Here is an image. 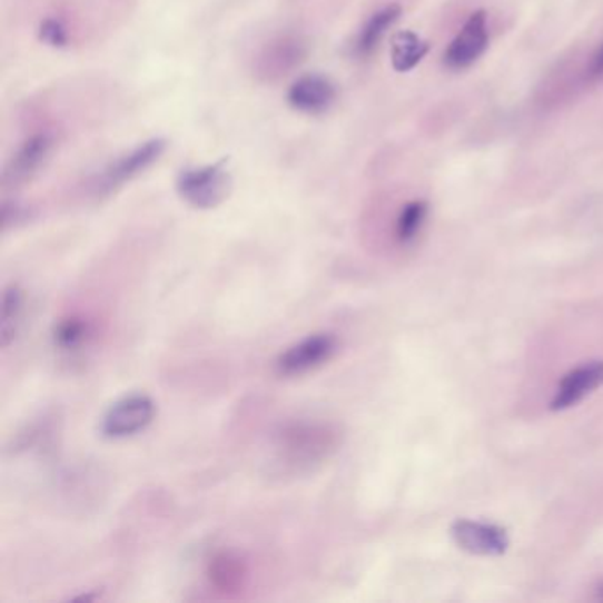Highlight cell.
<instances>
[{
    "label": "cell",
    "mask_w": 603,
    "mask_h": 603,
    "mask_svg": "<svg viewBox=\"0 0 603 603\" xmlns=\"http://www.w3.org/2000/svg\"><path fill=\"white\" fill-rule=\"evenodd\" d=\"M156 402L146 393H130L110 404L100 422V434L108 441H125L142 434L156 419Z\"/></svg>",
    "instance_id": "obj_4"
},
{
    "label": "cell",
    "mask_w": 603,
    "mask_h": 603,
    "mask_svg": "<svg viewBox=\"0 0 603 603\" xmlns=\"http://www.w3.org/2000/svg\"><path fill=\"white\" fill-rule=\"evenodd\" d=\"M336 100V87L329 78L323 75H303L290 86L287 92V103L296 112L308 116H320L328 112Z\"/></svg>",
    "instance_id": "obj_10"
},
{
    "label": "cell",
    "mask_w": 603,
    "mask_h": 603,
    "mask_svg": "<svg viewBox=\"0 0 603 603\" xmlns=\"http://www.w3.org/2000/svg\"><path fill=\"white\" fill-rule=\"evenodd\" d=\"M56 149V135L52 131H36L18 146L14 155L6 164L2 172L4 190H20L31 182L45 167Z\"/></svg>",
    "instance_id": "obj_6"
},
{
    "label": "cell",
    "mask_w": 603,
    "mask_h": 603,
    "mask_svg": "<svg viewBox=\"0 0 603 603\" xmlns=\"http://www.w3.org/2000/svg\"><path fill=\"white\" fill-rule=\"evenodd\" d=\"M305 39L296 34H281L269 39L254 57V75L263 82H275L305 61Z\"/></svg>",
    "instance_id": "obj_7"
},
{
    "label": "cell",
    "mask_w": 603,
    "mask_h": 603,
    "mask_svg": "<svg viewBox=\"0 0 603 603\" xmlns=\"http://www.w3.org/2000/svg\"><path fill=\"white\" fill-rule=\"evenodd\" d=\"M600 599H603V587L600 590Z\"/></svg>",
    "instance_id": "obj_21"
},
{
    "label": "cell",
    "mask_w": 603,
    "mask_h": 603,
    "mask_svg": "<svg viewBox=\"0 0 603 603\" xmlns=\"http://www.w3.org/2000/svg\"><path fill=\"white\" fill-rule=\"evenodd\" d=\"M167 149L165 138H151L147 142L131 149L130 152L110 161L100 174L92 177L91 190L95 197H108L116 194L126 182L134 181L140 174L146 172L156 161L160 160Z\"/></svg>",
    "instance_id": "obj_3"
},
{
    "label": "cell",
    "mask_w": 603,
    "mask_h": 603,
    "mask_svg": "<svg viewBox=\"0 0 603 603\" xmlns=\"http://www.w3.org/2000/svg\"><path fill=\"white\" fill-rule=\"evenodd\" d=\"M26 314V290L18 284L8 285L2 294L0 308V345L8 349L17 340Z\"/></svg>",
    "instance_id": "obj_14"
},
{
    "label": "cell",
    "mask_w": 603,
    "mask_h": 603,
    "mask_svg": "<svg viewBox=\"0 0 603 603\" xmlns=\"http://www.w3.org/2000/svg\"><path fill=\"white\" fill-rule=\"evenodd\" d=\"M95 335L92 320L82 314H71L57 320L52 338L57 350H61L62 354H78L91 345Z\"/></svg>",
    "instance_id": "obj_13"
},
{
    "label": "cell",
    "mask_w": 603,
    "mask_h": 603,
    "mask_svg": "<svg viewBox=\"0 0 603 603\" xmlns=\"http://www.w3.org/2000/svg\"><path fill=\"white\" fill-rule=\"evenodd\" d=\"M603 384V362L584 363L561 379L560 388L552 398V411H565L584 401Z\"/></svg>",
    "instance_id": "obj_11"
},
{
    "label": "cell",
    "mask_w": 603,
    "mask_h": 603,
    "mask_svg": "<svg viewBox=\"0 0 603 603\" xmlns=\"http://www.w3.org/2000/svg\"><path fill=\"white\" fill-rule=\"evenodd\" d=\"M452 535L458 547L476 556H501L510 547L508 533L496 524L462 518L453 524Z\"/></svg>",
    "instance_id": "obj_9"
},
{
    "label": "cell",
    "mask_w": 603,
    "mask_h": 603,
    "mask_svg": "<svg viewBox=\"0 0 603 603\" xmlns=\"http://www.w3.org/2000/svg\"><path fill=\"white\" fill-rule=\"evenodd\" d=\"M227 161L204 165V167L186 168L179 174L176 181L177 195L188 206L209 211L221 206L229 199L233 190V177L225 168Z\"/></svg>",
    "instance_id": "obj_2"
},
{
    "label": "cell",
    "mask_w": 603,
    "mask_h": 603,
    "mask_svg": "<svg viewBox=\"0 0 603 603\" xmlns=\"http://www.w3.org/2000/svg\"><path fill=\"white\" fill-rule=\"evenodd\" d=\"M428 50L431 47L427 41H423L418 34L411 31L398 32L392 43L393 69L398 73H407L423 61Z\"/></svg>",
    "instance_id": "obj_15"
},
{
    "label": "cell",
    "mask_w": 603,
    "mask_h": 603,
    "mask_svg": "<svg viewBox=\"0 0 603 603\" xmlns=\"http://www.w3.org/2000/svg\"><path fill=\"white\" fill-rule=\"evenodd\" d=\"M340 349V342L335 333L320 332L305 336L290 345L276 358V374L285 379L303 377L310 372L319 370L326 363L335 358Z\"/></svg>",
    "instance_id": "obj_5"
},
{
    "label": "cell",
    "mask_w": 603,
    "mask_h": 603,
    "mask_svg": "<svg viewBox=\"0 0 603 603\" xmlns=\"http://www.w3.org/2000/svg\"><path fill=\"white\" fill-rule=\"evenodd\" d=\"M428 204L425 200H413L405 204L395 221V236L402 245H409L416 239L427 220Z\"/></svg>",
    "instance_id": "obj_17"
},
{
    "label": "cell",
    "mask_w": 603,
    "mask_h": 603,
    "mask_svg": "<svg viewBox=\"0 0 603 603\" xmlns=\"http://www.w3.org/2000/svg\"><path fill=\"white\" fill-rule=\"evenodd\" d=\"M488 41H491V34H488L487 14L485 11H474L462 27V31L449 43L448 50L444 53V65L453 71L469 68L483 53L487 52Z\"/></svg>",
    "instance_id": "obj_8"
},
{
    "label": "cell",
    "mask_w": 603,
    "mask_h": 603,
    "mask_svg": "<svg viewBox=\"0 0 603 603\" xmlns=\"http://www.w3.org/2000/svg\"><path fill=\"white\" fill-rule=\"evenodd\" d=\"M246 570L245 561L241 557L234 556L230 552L218 554L211 560L209 565V579L220 591H236L243 586Z\"/></svg>",
    "instance_id": "obj_16"
},
{
    "label": "cell",
    "mask_w": 603,
    "mask_h": 603,
    "mask_svg": "<svg viewBox=\"0 0 603 603\" xmlns=\"http://www.w3.org/2000/svg\"><path fill=\"white\" fill-rule=\"evenodd\" d=\"M39 39L48 47L66 48L69 43L68 27L59 18H47L39 26Z\"/></svg>",
    "instance_id": "obj_18"
},
{
    "label": "cell",
    "mask_w": 603,
    "mask_h": 603,
    "mask_svg": "<svg viewBox=\"0 0 603 603\" xmlns=\"http://www.w3.org/2000/svg\"><path fill=\"white\" fill-rule=\"evenodd\" d=\"M401 14L402 8L398 4H389L386 8L379 9V11H375L368 18L367 22H365V26L359 29L356 39H354V56L358 57V59L370 57L377 50V47H379L384 34L397 23Z\"/></svg>",
    "instance_id": "obj_12"
},
{
    "label": "cell",
    "mask_w": 603,
    "mask_h": 603,
    "mask_svg": "<svg viewBox=\"0 0 603 603\" xmlns=\"http://www.w3.org/2000/svg\"><path fill=\"white\" fill-rule=\"evenodd\" d=\"M582 73H584V83L587 86L603 82V43L596 48L595 52L591 53L590 61Z\"/></svg>",
    "instance_id": "obj_19"
},
{
    "label": "cell",
    "mask_w": 603,
    "mask_h": 603,
    "mask_svg": "<svg viewBox=\"0 0 603 603\" xmlns=\"http://www.w3.org/2000/svg\"><path fill=\"white\" fill-rule=\"evenodd\" d=\"M340 436L332 423H289L276 436L275 464L284 473H310L333 457L340 446Z\"/></svg>",
    "instance_id": "obj_1"
},
{
    "label": "cell",
    "mask_w": 603,
    "mask_h": 603,
    "mask_svg": "<svg viewBox=\"0 0 603 603\" xmlns=\"http://www.w3.org/2000/svg\"><path fill=\"white\" fill-rule=\"evenodd\" d=\"M27 215H29V211L20 204L4 202L2 204V227H4V230L18 227V225L27 220Z\"/></svg>",
    "instance_id": "obj_20"
}]
</instances>
